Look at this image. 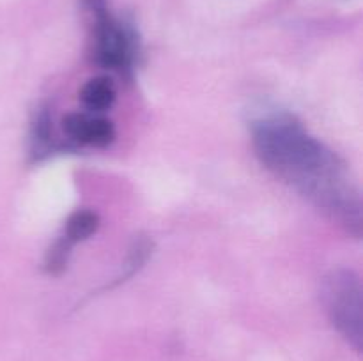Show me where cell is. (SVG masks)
<instances>
[{
  "mask_svg": "<svg viewBox=\"0 0 363 361\" xmlns=\"http://www.w3.org/2000/svg\"><path fill=\"white\" fill-rule=\"evenodd\" d=\"M259 154L291 183L335 211L340 170L337 159L291 119H269L255 133Z\"/></svg>",
  "mask_w": 363,
  "mask_h": 361,
  "instance_id": "6da1fadb",
  "label": "cell"
},
{
  "mask_svg": "<svg viewBox=\"0 0 363 361\" xmlns=\"http://www.w3.org/2000/svg\"><path fill=\"white\" fill-rule=\"evenodd\" d=\"M94 20L96 53L105 66L121 67L133 55V38L126 25L106 11L101 0H87Z\"/></svg>",
  "mask_w": 363,
  "mask_h": 361,
  "instance_id": "7a4b0ae2",
  "label": "cell"
},
{
  "mask_svg": "<svg viewBox=\"0 0 363 361\" xmlns=\"http://www.w3.org/2000/svg\"><path fill=\"white\" fill-rule=\"evenodd\" d=\"M360 283L351 275H335L330 280L328 306L333 324L347 340L360 349L362 343V297Z\"/></svg>",
  "mask_w": 363,
  "mask_h": 361,
  "instance_id": "3957f363",
  "label": "cell"
},
{
  "mask_svg": "<svg viewBox=\"0 0 363 361\" xmlns=\"http://www.w3.org/2000/svg\"><path fill=\"white\" fill-rule=\"evenodd\" d=\"M62 127L71 140L92 147H106L116 138V127L112 120L91 113H67L62 120Z\"/></svg>",
  "mask_w": 363,
  "mask_h": 361,
  "instance_id": "277c9868",
  "label": "cell"
},
{
  "mask_svg": "<svg viewBox=\"0 0 363 361\" xmlns=\"http://www.w3.org/2000/svg\"><path fill=\"white\" fill-rule=\"evenodd\" d=\"M80 99L91 112H105L116 101V87L108 76L91 78L82 87Z\"/></svg>",
  "mask_w": 363,
  "mask_h": 361,
  "instance_id": "5b68a950",
  "label": "cell"
},
{
  "mask_svg": "<svg viewBox=\"0 0 363 361\" xmlns=\"http://www.w3.org/2000/svg\"><path fill=\"white\" fill-rule=\"evenodd\" d=\"M99 218L94 211L80 209L73 212L66 223V241L67 243H80L89 239L98 230Z\"/></svg>",
  "mask_w": 363,
  "mask_h": 361,
  "instance_id": "8992f818",
  "label": "cell"
}]
</instances>
